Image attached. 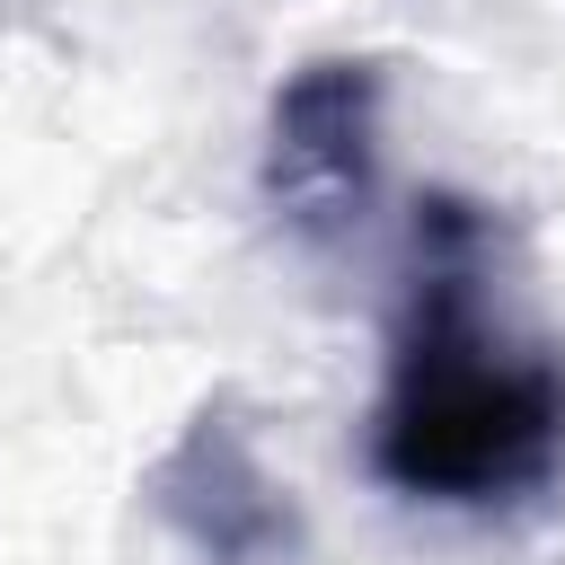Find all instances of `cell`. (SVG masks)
Listing matches in <instances>:
<instances>
[{"label":"cell","instance_id":"cell-1","mask_svg":"<svg viewBox=\"0 0 565 565\" xmlns=\"http://www.w3.org/2000/svg\"><path fill=\"white\" fill-rule=\"evenodd\" d=\"M486 212L450 185L415 203V291L388 344V388L371 415V477L406 503H521L565 468V362L521 353L477 300Z\"/></svg>","mask_w":565,"mask_h":565},{"label":"cell","instance_id":"cell-2","mask_svg":"<svg viewBox=\"0 0 565 565\" xmlns=\"http://www.w3.org/2000/svg\"><path fill=\"white\" fill-rule=\"evenodd\" d=\"M380 106H388V71L371 53H309L274 88L256 185L291 238L335 247L344 230H362L380 194Z\"/></svg>","mask_w":565,"mask_h":565},{"label":"cell","instance_id":"cell-3","mask_svg":"<svg viewBox=\"0 0 565 565\" xmlns=\"http://www.w3.org/2000/svg\"><path fill=\"white\" fill-rule=\"evenodd\" d=\"M141 494L185 565H309V521H300L291 486L265 468V450L230 397H212L177 424V441L150 459Z\"/></svg>","mask_w":565,"mask_h":565}]
</instances>
